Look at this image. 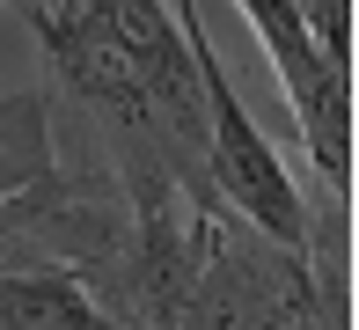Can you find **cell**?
Listing matches in <instances>:
<instances>
[{
  "mask_svg": "<svg viewBox=\"0 0 359 330\" xmlns=\"http://www.w3.org/2000/svg\"><path fill=\"white\" fill-rule=\"evenodd\" d=\"M235 15L271 52V74H279V95L293 103V125H301V147H308V161L323 176V198L345 206L352 198V74L330 66L308 44L293 0H242Z\"/></svg>",
  "mask_w": 359,
  "mask_h": 330,
  "instance_id": "cell-3",
  "label": "cell"
},
{
  "mask_svg": "<svg viewBox=\"0 0 359 330\" xmlns=\"http://www.w3.org/2000/svg\"><path fill=\"white\" fill-rule=\"evenodd\" d=\"M301 308H308V257L271 250L235 213H220L176 330H301Z\"/></svg>",
  "mask_w": 359,
  "mask_h": 330,
  "instance_id": "cell-2",
  "label": "cell"
},
{
  "mask_svg": "<svg viewBox=\"0 0 359 330\" xmlns=\"http://www.w3.org/2000/svg\"><path fill=\"white\" fill-rule=\"evenodd\" d=\"M59 147H52V110H44L37 88L0 95V198L29 191L37 176H52Z\"/></svg>",
  "mask_w": 359,
  "mask_h": 330,
  "instance_id": "cell-6",
  "label": "cell"
},
{
  "mask_svg": "<svg viewBox=\"0 0 359 330\" xmlns=\"http://www.w3.org/2000/svg\"><path fill=\"white\" fill-rule=\"evenodd\" d=\"M301 330H352V250H345V206L323 198L308 213V308Z\"/></svg>",
  "mask_w": 359,
  "mask_h": 330,
  "instance_id": "cell-4",
  "label": "cell"
},
{
  "mask_svg": "<svg viewBox=\"0 0 359 330\" xmlns=\"http://www.w3.org/2000/svg\"><path fill=\"white\" fill-rule=\"evenodd\" d=\"M176 22H184L191 66H198V81H205V176H213L220 213H235L250 235L271 242V250L308 257V198H301V184L286 176L279 147L257 132L250 103L235 95V81H227L213 37H205V8H191V0H184Z\"/></svg>",
  "mask_w": 359,
  "mask_h": 330,
  "instance_id": "cell-1",
  "label": "cell"
},
{
  "mask_svg": "<svg viewBox=\"0 0 359 330\" xmlns=\"http://www.w3.org/2000/svg\"><path fill=\"white\" fill-rule=\"evenodd\" d=\"M0 330H110L67 272L0 279Z\"/></svg>",
  "mask_w": 359,
  "mask_h": 330,
  "instance_id": "cell-5",
  "label": "cell"
}]
</instances>
